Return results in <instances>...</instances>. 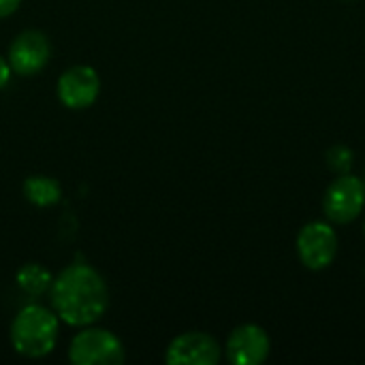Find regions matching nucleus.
<instances>
[{
	"label": "nucleus",
	"mask_w": 365,
	"mask_h": 365,
	"mask_svg": "<svg viewBox=\"0 0 365 365\" xmlns=\"http://www.w3.org/2000/svg\"><path fill=\"white\" fill-rule=\"evenodd\" d=\"M51 310L71 327L96 323L109 308V289L103 276L88 263L64 267L51 282Z\"/></svg>",
	"instance_id": "obj_1"
},
{
	"label": "nucleus",
	"mask_w": 365,
	"mask_h": 365,
	"mask_svg": "<svg viewBox=\"0 0 365 365\" xmlns=\"http://www.w3.org/2000/svg\"><path fill=\"white\" fill-rule=\"evenodd\" d=\"M9 336L17 355L26 359H43L58 344L60 319L53 310L41 304H28L15 314Z\"/></svg>",
	"instance_id": "obj_2"
},
{
	"label": "nucleus",
	"mask_w": 365,
	"mask_h": 365,
	"mask_svg": "<svg viewBox=\"0 0 365 365\" xmlns=\"http://www.w3.org/2000/svg\"><path fill=\"white\" fill-rule=\"evenodd\" d=\"M68 361L73 365H118L124 361V344L113 331L88 325L73 336Z\"/></svg>",
	"instance_id": "obj_3"
},
{
	"label": "nucleus",
	"mask_w": 365,
	"mask_h": 365,
	"mask_svg": "<svg viewBox=\"0 0 365 365\" xmlns=\"http://www.w3.org/2000/svg\"><path fill=\"white\" fill-rule=\"evenodd\" d=\"M364 205L365 182L351 173H342L338 180H334L323 199L325 216L336 225L353 222L364 212Z\"/></svg>",
	"instance_id": "obj_4"
},
{
	"label": "nucleus",
	"mask_w": 365,
	"mask_h": 365,
	"mask_svg": "<svg viewBox=\"0 0 365 365\" xmlns=\"http://www.w3.org/2000/svg\"><path fill=\"white\" fill-rule=\"evenodd\" d=\"M51 58V43L45 32L28 28L21 30L9 45V64L15 75L30 77L41 73Z\"/></svg>",
	"instance_id": "obj_5"
},
{
	"label": "nucleus",
	"mask_w": 365,
	"mask_h": 365,
	"mask_svg": "<svg viewBox=\"0 0 365 365\" xmlns=\"http://www.w3.org/2000/svg\"><path fill=\"white\" fill-rule=\"evenodd\" d=\"M338 252V235L329 222H308L297 235V255L299 261L312 269L321 272L329 267Z\"/></svg>",
	"instance_id": "obj_6"
},
{
	"label": "nucleus",
	"mask_w": 365,
	"mask_h": 365,
	"mask_svg": "<svg viewBox=\"0 0 365 365\" xmlns=\"http://www.w3.org/2000/svg\"><path fill=\"white\" fill-rule=\"evenodd\" d=\"M58 98L66 109H88L101 94V77L88 64H75L66 68L58 79Z\"/></svg>",
	"instance_id": "obj_7"
},
{
	"label": "nucleus",
	"mask_w": 365,
	"mask_h": 365,
	"mask_svg": "<svg viewBox=\"0 0 365 365\" xmlns=\"http://www.w3.org/2000/svg\"><path fill=\"white\" fill-rule=\"evenodd\" d=\"M222 349L205 331H186L173 338L167 346L165 361L169 365H216Z\"/></svg>",
	"instance_id": "obj_8"
},
{
	"label": "nucleus",
	"mask_w": 365,
	"mask_h": 365,
	"mask_svg": "<svg viewBox=\"0 0 365 365\" xmlns=\"http://www.w3.org/2000/svg\"><path fill=\"white\" fill-rule=\"evenodd\" d=\"M225 351L233 365H259L269 357L272 340L263 327L246 323L231 331Z\"/></svg>",
	"instance_id": "obj_9"
},
{
	"label": "nucleus",
	"mask_w": 365,
	"mask_h": 365,
	"mask_svg": "<svg viewBox=\"0 0 365 365\" xmlns=\"http://www.w3.org/2000/svg\"><path fill=\"white\" fill-rule=\"evenodd\" d=\"M21 192L26 197L28 203L36 205V207H51L62 199V186L56 178L49 175H28L24 180Z\"/></svg>",
	"instance_id": "obj_10"
},
{
	"label": "nucleus",
	"mask_w": 365,
	"mask_h": 365,
	"mask_svg": "<svg viewBox=\"0 0 365 365\" xmlns=\"http://www.w3.org/2000/svg\"><path fill=\"white\" fill-rule=\"evenodd\" d=\"M15 282L19 287V291L28 297H43L49 293L53 276L47 267H43L41 263H26L17 269L15 274Z\"/></svg>",
	"instance_id": "obj_11"
},
{
	"label": "nucleus",
	"mask_w": 365,
	"mask_h": 365,
	"mask_svg": "<svg viewBox=\"0 0 365 365\" xmlns=\"http://www.w3.org/2000/svg\"><path fill=\"white\" fill-rule=\"evenodd\" d=\"M353 158H355L353 150L346 148V145H342V143H338V145H334V148L327 150V167H329L331 171L340 173V175L351 171Z\"/></svg>",
	"instance_id": "obj_12"
},
{
	"label": "nucleus",
	"mask_w": 365,
	"mask_h": 365,
	"mask_svg": "<svg viewBox=\"0 0 365 365\" xmlns=\"http://www.w3.org/2000/svg\"><path fill=\"white\" fill-rule=\"evenodd\" d=\"M19 4H21V0H0V19L13 15L19 9Z\"/></svg>",
	"instance_id": "obj_13"
},
{
	"label": "nucleus",
	"mask_w": 365,
	"mask_h": 365,
	"mask_svg": "<svg viewBox=\"0 0 365 365\" xmlns=\"http://www.w3.org/2000/svg\"><path fill=\"white\" fill-rule=\"evenodd\" d=\"M11 75H13V71H11V64H9V60H6L4 56H0V90H2V88L9 83Z\"/></svg>",
	"instance_id": "obj_14"
}]
</instances>
